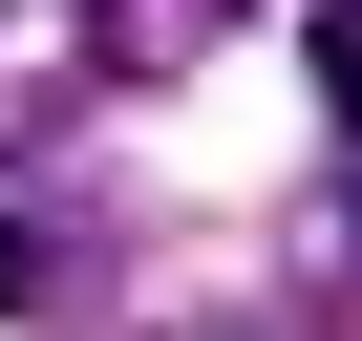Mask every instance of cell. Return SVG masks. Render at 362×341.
I'll use <instances>...</instances> for the list:
<instances>
[{"label": "cell", "instance_id": "6da1fadb", "mask_svg": "<svg viewBox=\"0 0 362 341\" xmlns=\"http://www.w3.org/2000/svg\"><path fill=\"white\" fill-rule=\"evenodd\" d=\"M320 107H341V192H362V0H320Z\"/></svg>", "mask_w": 362, "mask_h": 341}]
</instances>
